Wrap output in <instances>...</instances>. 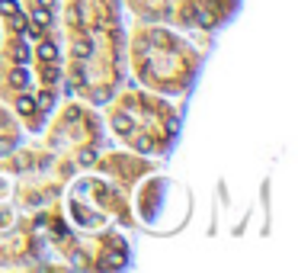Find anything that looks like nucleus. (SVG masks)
Here are the masks:
<instances>
[{
    "mask_svg": "<svg viewBox=\"0 0 298 273\" xmlns=\"http://www.w3.org/2000/svg\"><path fill=\"white\" fill-rule=\"evenodd\" d=\"M196 23L199 26H212L215 20H212V13H208V10H196Z\"/></svg>",
    "mask_w": 298,
    "mask_h": 273,
    "instance_id": "nucleus-6",
    "label": "nucleus"
},
{
    "mask_svg": "<svg viewBox=\"0 0 298 273\" xmlns=\"http://www.w3.org/2000/svg\"><path fill=\"white\" fill-rule=\"evenodd\" d=\"M16 110H20L23 116H29V113L36 110V100H32V96H20V100H16Z\"/></svg>",
    "mask_w": 298,
    "mask_h": 273,
    "instance_id": "nucleus-4",
    "label": "nucleus"
},
{
    "mask_svg": "<svg viewBox=\"0 0 298 273\" xmlns=\"http://www.w3.org/2000/svg\"><path fill=\"white\" fill-rule=\"evenodd\" d=\"M74 55H77V58H90V55H93L90 39H77V42H74Z\"/></svg>",
    "mask_w": 298,
    "mask_h": 273,
    "instance_id": "nucleus-3",
    "label": "nucleus"
},
{
    "mask_svg": "<svg viewBox=\"0 0 298 273\" xmlns=\"http://www.w3.org/2000/svg\"><path fill=\"white\" fill-rule=\"evenodd\" d=\"M42 81H45V84H55V81H58V71H55V68H48V71L42 74Z\"/></svg>",
    "mask_w": 298,
    "mask_h": 273,
    "instance_id": "nucleus-11",
    "label": "nucleus"
},
{
    "mask_svg": "<svg viewBox=\"0 0 298 273\" xmlns=\"http://www.w3.org/2000/svg\"><path fill=\"white\" fill-rule=\"evenodd\" d=\"M48 23H51V13H48V7H36V10H32V26L45 29Z\"/></svg>",
    "mask_w": 298,
    "mask_h": 273,
    "instance_id": "nucleus-1",
    "label": "nucleus"
},
{
    "mask_svg": "<svg viewBox=\"0 0 298 273\" xmlns=\"http://www.w3.org/2000/svg\"><path fill=\"white\" fill-rule=\"evenodd\" d=\"M116 129H119V132H131V119L125 116V113H122V116H116Z\"/></svg>",
    "mask_w": 298,
    "mask_h": 273,
    "instance_id": "nucleus-7",
    "label": "nucleus"
},
{
    "mask_svg": "<svg viewBox=\"0 0 298 273\" xmlns=\"http://www.w3.org/2000/svg\"><path fill=\"white\" fill-rule=\"evenodd\" d=\"M13 148H16V142H13V138H0V154L13 151Z\"/></svg>",
    "mask_w": 298,
    "mask_h": 273,
    "instance_id": "nucleus-10",
    "label": "nucleus"
},
{
    "mask_svg": "<svg viewBox=\"0 0 298 273\" xmlns=\"http://www.w3.org/2000/svg\"><path fill=\"white\" fill-rule=\"evenodd\" d=\"M36 51H39V58H42V61H48V65H51V61H58V48H55V42H42Z\"/></svg>",
    "mask_w": 298,
    "mask_h": 273,
    "instance_id": "nucleus-2",
    "label": "nucleus"
},
{
    "mask_svg": "<svg viewBox=\"0 0 298 273\" xmlns=\"http://www.w3.org/2000/svg\"><path fill=\"white\" fill-rule=\"evenodd\" d=\"M13 58H16V61H20V65H23V61H29V48H26V45H16V51H13Z\"/></svg>",
    "mask_w": 298,
    "mask_h": 273,
    "instance_id": "nucleus-8",
    "label": "nucleus"
},
{
    "mask_svg": "<svg viewBox=\"0 0 298 273\" xmlns=\"http://www.w3.org/2000/svg\"><path fill=\"white\" fill-rule=\"evenodd\" d=\"M109 100V90H96V103H106Z\"/></svg>",
    "mask_w": 298,
    "mask_h": 273,
    "instance_id": "nucleus-12",
    "label": "nucleus"
},
{
    "mask_svg": "<svg viewBox=\"0 0 298 273\" xmlns=\"http://www.w3.org/2000/svg\"><path fill=\"white\" fill-rule=\"evenodd\" d=\"M0 13H4V16L20 13V4H16V0H0Z\"/></svg>",
    "mask_w": 298,
    "mask_h": 273,
    "instance_id": "nucleus-5",
    "label": "nucleus"
},
{
    "mask_svg": "<svg viewBox=\"0 0 298 273\" xmlns=\"http://www.w3.org/2000/svg\"><path fill=\"white\" fill-rule=\"evenodd\" d=\"M51 4H55V0H39V7H51Z\"/></svg>",
    "mask_w": 298,
    "mask_h": 273,
    "instance_id": "nucleus-13",
    "label": "nucleus"
},
{
    "mask_svg": "<svg viewBox=\"0 0 298 273\" xmlns=\"http://www.w3.org/2000/svg\"><path fill=\"white\" fill-rule=\"evenodd\" d=\"M36 103H39L42 110H48L51 103H55V96H51V93H39V100H36Z\"/></svg>",
    "mask_w": 298,
    "mask_h": 273,
    "instance_id": "nucleus-9",
    "label": "nucleus"
}]
</instances>
